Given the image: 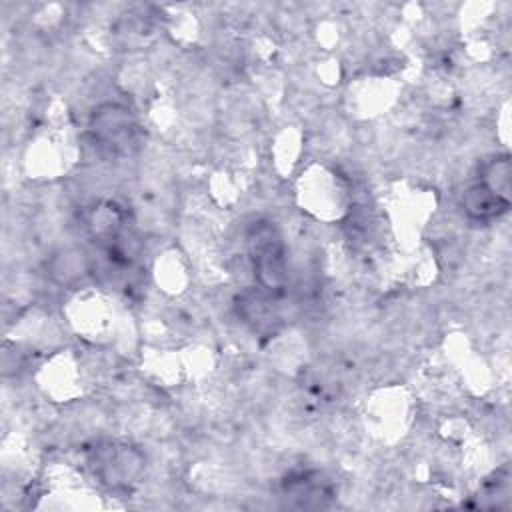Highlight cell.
Segmentation results:
<instances>
[{
	"label": "cell",
	"instance_id": "cell-2",
	"mask_svg": "<svg viewBox=\"0 0 512 512\" xmlns=\"http://www.w3.org/2000/svg\"><path fill=\"white\" fill-rule=\"evenodd\" d=\"M92 132L98 146L120 152L132 144L134 124L128 110L118 104H104L92 116Z\"/></svg>",
	"mask_w": 512,
	"mask_h": 512
},
{
	"label": "cell",
	"instance_id": "cell-3",
	"mask_svg": "<svg viewBox=\"0 0 512 512\" xmlns=\"http://www.w3.org/2000/svg\"><path fill=\"white\" fill-rule=\"evenodd\" d=\"M94 468L108 486H128L142 470V456L130 446H106L96 452Z\"/></svg>",
	"mask_w": 512,
	"mask_h": 512
},
{
	"label": "cell",
	"instance_id": "cell-5",
	"mask_svg": "<svg viewBox=\"0 0 512 512\" xmlns=\"http://www.w3.org/2000/svg\"><path fill=\"white\" fill-rule=\"evenodd\" d=\"M480 184H484L488 190H492L502 200L510 202V160H508V156L492 158L482 170Z\"/></svg>",
	"mask_w": 512,
	"mask_h": 512
},
{
	"label": "cell",
	"instance_id": "cell-4",
	"mask_svg": "<svg viewBox=\"0 0 512 512\" xmlns=\"http://www.w3.org/2000/svg\"><path fill=\"white\" fill-rule=\"evenodd\" d=\"M462 204H464V210L468 212V216L476 218V220L494 218L510 206V202L502 200L500 196H496L492 190H488L480 182L466 190Z\"/></svg>",
	"mask_w": 512,
	"mask_h": 512
},
{
	"label": "cell",
	"instance_id": "cell-1",
	"mask_svg": "<svg viewBox=\"0 0 512 512\" xmlns=\"http://www.w3.org/2000/svg\"><path fill=\"white\" fill-rule=\"evenodd\" d=\"M248 252L254 274L268 292H280L286 284V256L282 236L270 222H258L248 232Z\"/></svg>",
	"mask_w": 512,
	"mask_h": 512
}]
</instances>
